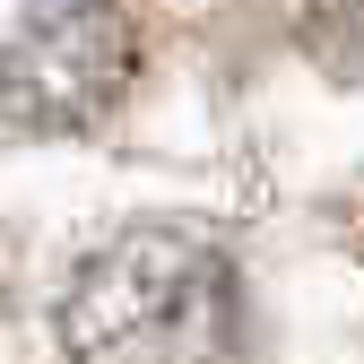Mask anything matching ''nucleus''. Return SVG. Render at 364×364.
Returning <instances> with one entry per match:
<instances>
[{
  "label": "nucleus",
  "mask_w": 364,
  "mask_h": 364,
  "mask_svg": "<svg viewBox=\"0 0 364 364\" xmlns=\"http://www.w3.org/2000/svg\"><path fill=\"white\" fill-rule=\"evenodd\" d=\"M70 364H243V278L182 225H122L61 287Z\"/></svg>",
  "instance_id": "f257e3e1"
},
{
  "label": "nucleus",
  "mask_w": 364,
  "mask_h": 364,
  "mask_svg": "<svg viewBox=\"0 0 364 364\" xmlns=\"http://www.w3.org/2000/svg\"><path fill=\"white\" fill-rule=\"evenodd\" d=\"M122 0H0V139L96 130L130 87Z\"/></svg>",
  "instance_id": "f03ea898"
}]
</instances>
